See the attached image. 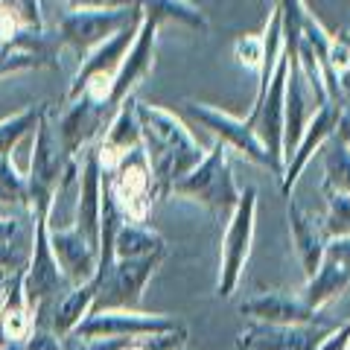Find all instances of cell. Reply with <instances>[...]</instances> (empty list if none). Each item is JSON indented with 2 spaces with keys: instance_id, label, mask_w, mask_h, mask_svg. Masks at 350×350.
<instances>
[{
  "instance_id": "277c9868",
  "label": "cell",
  "mask_w": 350,
  "mask_h": 350,
  "mask_svg": "<svg viewBox=\"0 0 350 350\" xmlns=\"http://www.w3.org/2000/svg\"><path fill=\"white\" fill-rule=\"evenodd\" d=\"M338 324H260L254 321L237 338L245 350H319Z\"/></svg>"
},
{
  "instance_id": "3957f363",
  "label": "cell",
  "mask_w": 350,
  "mask_h": 350,
  "mask_svg": "<svg viewBox=\"0 0 350 350\" xmlns=\"http://www.w3.org/2000/svg\"><path fill=\"white\" fill-rule=\"evenodd\" d=\"M251 237H254V190H248L239 199L231 225H228L225 243H222V269H219V286H216V292L222 298H231L237 289L243 266L248 260Z\"/></svg>"
},
{
  "instance_id": "30bf717a",
  "label": "cell",
  "mask_w": 350,
  "mask_h": 350,
  "mask_svg": "<svg viewBox=\"0 0 350 350\" xmlns=\"http://www.w3.org/2000/svg\"><path fill=\"white\" fill-rule=\"evenodd\" d=\"M289 222H292V237H295V245H298V257L304 262V271H306V280H310L315 271H319L321 260H324V231L321 225L315 222L312 216H306L298 207H289Z\"/></svg>"
},
{
  "instance_id": "5b68a950",
  "label": "cell",
  "mask_w": 350,
  "mask_h": 350,
  "mask_svg": "<svg viewBox=\"0 0 350 350\" xmlns=\"http://www.w3.org/2000/svg\"><path fill=\"white\" fill-rule=\"evenodd\" d=\"M178 193L193 196V199H202L207 204H213L216 211H228V207L239 204V193L234 187L228 167L222 161V149H216L213 158H207L196 172H190L184 181H178Z\"/></svg>"
},
{
  "instance_id": "9a60e30c",
  "label": "cell",
  "mask_w": 350,
  "mask_h": 350,
  "mask_svg": "<svg viewBox=\"0 0 350 350\" xmlns=\"http://www.w3.org/2000/svg\"><path fill=\"white\" fill-rule=\"evenodd\" d=\"M347 345H350V319L342 327H336V330L321 342L319 350H347Z\"/></svg>"
},
{
  "instance_id": "8992f818",
  "label": "cell",
  "mask_w": 350,
  "mask_h": 350,
  "mask_svg": "<svg viewBox=\"0 0 350 350\" xmlns=\"http://www.w3.org/2000/svg\"><path fill=\"white\" fill-rule=\"evenodd\" d=\"M50 248L59 260L62 275L68 278L73 286L96 278V266H100V251H96L79 231H59L50 237Z\"/></svg>"
},
{
  "instance_id": "8fae6325",
  "label": "cell",
  "mask_w": 350,
  "mask_h": 350,
  "mask_svg": "<svg viewBox=\"0 0 350 350\" xmlns=\"http://www.w3.org/2000/svg\"><path fill=\"white\" fill-rule=\"evenodd\" d=\"M163 251V239L149 231L146 225H120V231L114 237V257L117 260H135V257H146Z\"/></svg>"
},
{
  "instance_id": "e0dca14e",
  "label": "cell",
  "mask_w": 350,
  "mask_h": 350,
  "mask_svg": "<svg viewBox=\"0 0 350 350\" xmlns=\"http://www.w3.org/2000/svg\"><path fill=\"white\" fill-rule=\"evenodd\" d=\"M237 350H245V347H243V345H239V342H237Z\"/></svg>"
},
{
  "instance_id": "9c48e42d",
  "label": "cell",
  "mask_w": 350,
  "mask_h": 350,
  "mask_svg": "<svg viewBox=\"0 0 350 350\" xmlns=\"http://www.w3.org/2000/svg\"><path fill=\"white\" fill-rule=\"evenodd\" d=\"M96 289H100V280H88V283H82V286H73L59 304H53V310H50L53 319L47 321L44 330H53L59 338H68L76 327L91 315Z\"/></svg>"
},
{
  "instance_id": "5bb4252c",
  "label": "cell",
  "mask_w": 350,
  "mask_h": 350,
  "mask_svg": "<svg viewBox=\"0 0 350 350\" xmlns=\"http://www.w3.org/2000/svg\"><path fill=\"white\" fill-rule=\"evenodd\" d=\"M21 350H64L62 338L53 330H44V327H36L24 342H21Z\"/></svg>"
},
{
  "instance_id": "2e32d148",
  "label": "cell",
  "mask_w": 350,
  "mask_h": 350,
  "mask_svg": "<svg viewBox=\"0 0 350 350\" xmlns=\"http://www.w3.org/2000/svg\"><path fill=\"white\" fill-rule=\"evenodd\" d=\"M0 350H21V345H12V342H3V345H0Z\"/></svg>"
},
{
  "instance_id": "7c38bea8",
  "label": "cell",
  "mask_w": 350,
  "mask_h": 350,
  "mask_svg": "<svg viewBox=\"0 0 350 350\" xmlns=\"http://www.w3.org/2000/svg\"><path fill=\"white\" fill-rule=\"evenodd\" d=\"M324 237L338 239L350 234V196L327 184V219L321 222Z\"/></svg>"
},
{
  "instance_id": "52a82bcc",
  "label": "cell",
  "mask_w": 350,
  "mask_h": 350,
  "mask_svg": "<svg viewBox=\"0 0 350 350\" xmlns=\"http://www.w3.org/2000/svg\"><path fill=\"white\" fill-rule=\"evenodd\" d=\"M243 315H248L251 321L260 324H315L319 319V310L306 306L301 298L286 292H262L257 298H248L243 306Z\"/></svg>"
},
{
  "instance_id": "7a4b0ae2",
  "label": "cell",
  "mask_w": 350,
  "mask_h": 350,
  "mask_svg": "<svg viewBox=\"0 0 350 350\" xmlns=\"http://www.w3.org/2000/svg\"><path fill=\"white\" fill-rule=\"evenodd\" d=\"M181 327L172 315L140 312V310H103L91 312L68 338H144L170 333Z\"/></svg>"
},
{
  "instance_id": "4fadbf2b",
  "label": "cell",
  "mask_w": 350,
  "mask_h": 350,
  "mask_svg": "<svg viewBox=\"0 0 350 350\" xmlns=\"http://www.w3.org/2000/svg\"><path fill=\"white\" fill-rule=\"evenodd\" d=\"M135 338H70L64 350H126Z\"/></svg>"
},
{
  "instance_id": "6da1fadb",
  "label": "cell",
  "mask_w": 350,
  "mask_h": 350,
  "mask_svg": "<svg viewBox=\"0 0 350 350\" xmlns=\"http://www.w3.org/2000/svg\"><path fill=\"white\" fill-rule=\"evenodd\" d=\"M163 251L146 257H135V260H117L111 262V269L105 271V278L100 280L96 298L91 312H103V310H137L140 304V292H144L149 275L155 271L161 262Z\"/></svg>"
},
{
  "instance_id": "ba28073f",
  "label": "cell",
  "mask_w": 350,
  "mask_h": 350,
  "mask_svg": "<svg viewBox=\"0 0 350 350\" xmlns=\"http://www.w3.org/2000/svg\"><path fill=\"white\" fill-rule=\"evenodd\" d=\"M108 199L117 207V213L123 219H131L135 225L146 222L149 204H152V181L144 163H129V167L120 172V178L114 181Z\"/></svg>"
}]
</instances>
